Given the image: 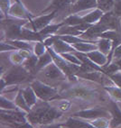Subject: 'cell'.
<instances>
[{
	"label": "cell",
	"mask_w": 121,
	"mask_h": 128,
	"mask_svg": "<svg viewBox=\"0 0 121 128\" xmlns=\"http://www.w3.org/2000/svg\"><path fill=\"white\" fill-rule=\"evenodd\" d=\"M58 99H67V100H77L81 102H95L103 100V96L97 88L89 87L85 84L77 82H71V84L66 85V87L59 92Z\"/></svg>",
	"instance_id": "1"
},
{
	"label": "cell",
	"mask_w": 121,
	"mask_h": 128,
	"mask_svg": "<svg viewBox=\"0 0 121 128\" xmlns=\"http://www.w3.org/2000/svg\"><path fill=\"white\" fill-rule=\"evenodd\" d=\"M33 75L24 68L22 65H13L7 71L1 72V92L4 91L7 86L18 85L19 83L25 82L32 78Z\"/></svg>",
	"instance_id": "2"
},
{
	"label": "cell",
	"mask_w": 121,
	"mask_h": 128,
	"mask_svg": "<svg viewBox=\"0 0 121 128\" xmlns=\"http://www.w3.org/2000/svg\"><path fill=\"white\" fill-rule=\"evenodd\" d=\"M28 20H21L7 16L1 18L2 24V41L5 40H21L22 29L27 24Z\"/></svg>",
	"instance_id": "3"
},
{
	"label": "cell",
	"mask_w": 121,
	"mask_h": 128,
	"mask_svg": "<svg viewBox=\"0 0 121 128\" xmlns=\"http://www.w3.org/2000/svg\"><path fill=\"white\" fill-rule=\"evenodd\" d=\"M30 86L33 88L37 98L40 100L49 102V101L58 99L59 91H58L57 88L52 87L50 85L45 84L38 80H33Z\"/></svg>",
	"instance_id": "4"
},
{
	"label": "cell",
	"mask_w": 121,
	"mask_h": 128,
	"mask_svg": "<svg viewBox=\"0 0 121 128\" xmlns=\"http://www.w3.org/2000/svg\"><path fill=\"white\" fill-rule=\"evenodd\" d=\"M27 113L24 112L22 110H0V117L3 124L7 127L23 124L27 123L28 119L26 116Z\"/></svg>",
	"instance_id": "5"
},
{
	"label": "cell",
	"mask_w": 121,
	"mask_h": 128,
	"mask_svg": "<svg viewBox=\"0 0 121 128\" xmlns=\"http://www.w3.org/2000/svg\"><path fill=\"white\" fill-rule=\"evenodd\" d=\"M50 106L51 105L49 104V102H45V101L42 100L41 102H37L36 105L33 106L31 108V111L26 114L28 121L34 126H43L44 118L48 109L50 108Z\"/></svg>",
	"instance_id": "6"
},
{
	"label": "cell",
	"mask_w": 121,
	"mask_h": 128,
	"mask_svg": "<svg viewBox=\"0 0 121 128\" xmlns=\"http://www.w3.org/2000/svg\"><path fill=\"white\" fill-rule=\"evenodd\" d=\"M72 117H78L87 121H91L98 117H108L110 118V113L108 109L101 108H85V109L79 110L77 112H74L71 114Z\"/></svg>",
	"instance_id": "7"
},
{
	"label": "cell",
	"mask_w": 121,
	"mask_h": 128,
	"mask_svg": "<svg viewBox=\"0 0 121 128\" xmlns=\"http://www.w3.org/2000/svg\"><path fill=\"white\" fill-rule=\"evenodd\" d=\"M57 11H53L45 14H42L39 16H34L31 21L28 22V24L25 25V27L29 26L30 29L34 30L35 32H41L42 30L47 27L48 25L52 24L53 19L57 16Z\"/></svg>",
	"instance_id": "8"
},
{
	"label": "cell",
	"mask_w": 121,
	"mask_h": 128,
	"mask_svg": "<svg viewBox=\"0 0 121 128\" xmlns=\"http://www.w3.org/2000/svg\"><path fill=\"white\" fill-rule=\"evenodd\" d=\"M79 78H83L85 80H89L91 82H95L99 84L103 87H110L114 86V82L109 78V76L105 74L104 72L98 70L90 71V72H83V73L77 74Z\"/></svg>",
	"instance_id": "9"
},
{
	"label": "cell",
	"mask_w": 121,
	"mask_h": 128,
	"mask_svg": "<svg viewBox=\"0 0 121 128\" xmlns=\"http://www.w3.org/2000/svg\"><path fill=\"white\" fill-rule=\"evenodd\" d=\"M8 16L21 20L31 21L34 17V14L25 6L21 0H14L8 12Z\"/></svg>",
	"instance_id": "10"
},
{
	"label": "cell",
	"mask_w": 121,
	"mask_h": 128,
	"mask_svg": "<svg viewBox=\"0 0 121 128\" xmlns=\"http://www.w3.org/2000/svg\"><path fill=\"white\" fill-rule=\"evenodd\" d=\"M98 24H102L107 30L121 32V19L113 13V11L104 13Z\"/></svg>",
	"instance_id": "11"
},
{
	"label": "cell",
	"mask_w": 121,
	"mask_h": 128,
	"mask_svg": "<svg viewBox=\"0 0 121 128\" xmlns=\"http://www.w3.org/2000/svg\"><path fill=\"white\" fill-rule=\"evenodd\" d=\"M97 1L96 0H77L75 3L71 4L70 7L71 14H79L80 12L86 10L96 9Z\"/></svg>",
	"instance_id": "12"
},
{
	"label": "cell",
	"mask_w": 121,
	"mask_h": 128,
	"mask_svg": "<svg viewBox=\"0 0 121 128\" xmlns=\"http://www.w3.org/2000/svg\"><path fill=\"white\" fill-rule=\"evenodd\" d=\"M108 111L110 113V128H117L121 126V109L115 101H109Z\"/></svg>",
	"instance_id": "13"
},
{
	"label": "cell",
	"mask_w": 121,
	"mask_h": 128,
	"mask_svg": "<svg viewBox=\"0 0 121 128\" xmlns=\"http://www.w3.org/2000/svg\"><path fill=\"white\" fill-rule=\"evenodd\" d=\"M42 72H43L45 78H51V80H60V78H67L65 74L62 72V70L60 69L54 62H52L51 64H49L48 66L45 67L42 70Z\"/></svg>",
	"instance_id": "14"
},
{
	"label": "cell",
	"mask_w": 121,
	"mask_h": 128,
	"mask_svg": "<svg viewBox=\"0 0 121 128\" xmlns=\"http://www.w3.org/2000/svg\"><path fill=\"white\" fill-rule=\"evenodd\" d=\"M64 128H95L87 120L78 117H68L63 123H60Z\"/></svg>",
	"instance_id": "15"
},
{
	"label": "cell",
	"mask_w": 121,
	"mask_h": 128,
	"mask_svg": "<svg viewBox=\"0 0 121 128\" xmlns=\"http://www.w3.org/2000/svg\"><path fill=\"white\" fill-rule=\"evenodd\" d=\"M71 0H52L47 6L41 11V14H48L53 11H61L63 10L67 7H71Z\"/></svg>",
	"instance_id": "16"
},
{
	"label": "cell",
	"mask_w": 121,
	"mask_h": 128,
	"mask_svg": "<svg viewBox=\"0 0 121 128\" xmlns=\"http://www.w3.org/2000/svg\"><path fill=\"white\" fill-rule=\"evenodd\" d=\"M45 39V37L43 36L39 32H35L34 30L25 27V26L22 29V35H21L22 41L36 42H44Z\"/></svg>",
	"instance_id": "17"
},
{
	"label": "cell",
	"mask_w": 121,
	"mask_h": 128,
	"mask_svg": "<svg viewBox=\"0 0 121 128\" xmlns=\"http://www.w3.org/2000/svg\"><path fill=\"white\" fill-rule=\"evenodd\" d=\"M72 47L75 49L77 52L80 53H88L93 50H98L97 41L85 42H78V44H72Z\"/></svg>",
	"instance_id": "18"
},
{
	"label": "cell",
	"mask_w": 121,
	"mask_h": 128,
	"mask_svg": "<svg viewBox=\"0 0 121 128\" xmlns=\"http://www.w3.org/2000/svg\"><path fill=\"white\" fill-rule=\"evenodd\" d=\"M83 54L86 55L91 62H93L94 63H96L97 65L100 67H104L107 62V56L103 54L98 50H93V52H90L88 53H83Z\"/></svg>",
	"instance_id": "19"
},
{
	"label": "cell",
	"mask_w": 121,
	"mask_h": 128,
	"mask_svg": "<svg viewBox=\"0 0 121 128\" xmlns=\"http://www.w3.org/2000/svg\"><path fill=\"white\" fill-rule=\"evenodd\" d=\"M103 14H104V12H102L98 8H96V9L92 10L91 12H89V14L81 16V17H82L83 23L89 24H96L97 23L99 22Z\"/></svg>",
	"instance_id": "20"
},
{
	"label": "cell",
	"mask_w": 121,
	"mask_h": 128,
	"mask_svg": "<svg viewBox=\"0 0 121 128\" xmlns=\"http://www.w3.org/2000/svg\"><path fill=\"white\" fill-rule=\"evenodd\" d=\"M21 90H22L24 98H25L27 105L30 106V108H32L33 106L36 105L38 98H37L36 94L34 91V89L31 86H28L25 88H21Z\"/></svg>",
	"instance_id": "21"
},
{
	"label": "cell",
	"mask_w": 121,
	"mask_h": 128,
	"mask_svg": "<svg viewBox=\"0 0 121 128\" xmlns=\"http://www.w3.org/2000/svg\"><path fill=\"white\" fill-rule=\"evenodd\" d=\"M103 89L108 95L111 100L115 101L116 103L121 102V88L114 85V86H110V87H103Z\"/></svg>",
	"instance_id": "22"
},
{
	"label": "cell",
	"mask_w": 121,
	"mask_h": 128,
	"mask_svg": "<svg viewBox=\"0 0 121 128\" xmlns=\"http://www.w3.org/2000/svg\"><path fill=\"white\" fill-rule=\"evenodd\" d=\"M97 45H98V50L106 56H108L111 52L112 42L110 40L107 38H99L97 40Z\"/></svg>",
	"instance_id": "23"
},
{
	"label": "cell",
	"mask_w": 121,
	"mask_h": 128,
	"mask_svg": "<svg viewBox=\"0 0 121 128\" xmlns=\"http://www.w3.org/2000/svg\"><path fill=\"white\" fill-rule=\"evenodd\" d=\"M52 62H53V57H52L51 53L49 52L48 50H47V52H46L44 55L38 57V62H37V65H36L37 72H38V71H42L45 67H47L49 64H51Z\"/></svg>",
	"instance_id": "24"
},
{
	"label": "cell",
	"mask_w": 121,
	"mask_h": 128,
	"mask_svg": "<svg viewBox=\"0 0 121 128\" xmlns=\"http://www.w3.org/2000/svg\"><path fill=\"white\" fill-rule=\"evenodd\" d=\"M15 104L16 105V106L19 108L20 110L24 111L25 113H29L31 111V108L30 106L27 105L26 103V101H25V98L23 96V93H22V90L19 89L17 93H16V96L15 98V100H14Z\"/></svg>",
	"instance_id": "25"
},
{
	"label": "cell",
	"mask_w": 121,
	"mask_h": 128,
	"mask_svg": "<svg viewBox=\"0 0 121 128\" xmlns=\"http://www.w3.org/2000/svg\"><path fill=\"white\" fill-rule=\"evenodd\" d=\"M37 62H38V57L34 53L31 57H29L28 59L25 60L22 66H23L26 70L29 71L32 75H34V74H35L37 72V70H36Z\"/></svg>",
	"instance_id": "26"
},
{
	"label": "cell",
	"mask_w": 121,
	"mask_h": 128,
	"mask_svg": "<svg viewBox=\"0 0 121 128\" xmlns=\"http://www.w3.org/2000/svg\"><path fill=\"white\" fill-rule=\"evenodd\" d=\"M6 41L12 45H14L17 50H34V46L30 44V42L22 41V40H6Z\"/></svg>",
	"instance_id": "27"
},
{
	"label": "cell",
	"mask_w": 121,
	"mask_h": 128,
	"mask_svg": "<svg viewBox=\"0 0 121 128\" xmlns=\"http://www.w3.org/2000/svg\"><path fill=\"white\" fill-rule=\"evenodd\" d=\"M65 25H69V26H75V25H79L80 24L83 23L82 17L79 14H71L67 17L62 20Z\"/></svg>",
	"instance_id": "28"
},
{
	"label": "cell",
	"mask_w": 121,
	"mask_h": 128,
	"mask_svg": "<svg viewBox=\"0 0 121 128\" xmlns=\"http://www.w3.org/2000/svg\"><path fill=\"white\" fill-rule=\"evenodd\" d=\"M0 108L1 110H18L19 108L16 106L14 101H11L4 96L3 94L0 96ZM20 110V109H19Z\"/></svg>",
	"instance_id": "29"
},
{
	"label": "cell",
	"mask_w": 121,
	"mask_h": 128,
	"mask_svg": "<svg viewBox=\"0 0 121 128\" xmlns=\"http://www.w3.org/2000/svg\"><path fill=\"white\" fill-rule=\"evenodd\" d=\"M97 8L100 9L104 13L110 12L114 7V0H96Z\"/></svg>",
	"instance_id": "30"
},
{
	"label": "cell",
	"mask_w": 121,
	"mask_h": 128,
	"mask_svg": "<svg viewBox=\"0 0 121 128\" xmlns=\"http://www.w3.org/2000/svg\"><path fill=\"white\" fill-rule=\"evenodd\" d=\"M89 122L95 128H110V118L108 117H98Z\"/></svg>",
	"instance_id": "31"
},
{
	"label": "cell",
	"mask_w": 121,
	"mask_h": 128,
	"mask_svg": "<svg viewBox=\"0 0 121 128\" xmlns=\"http://www.w3.org/2000/svg\"><path fill=\"white\" fill-rule=\"evenodd\" d=\"M9 60L13 65H16V66H20L23 65V63L25 62V59L23 55L19 52V50H15V52H11L9 55Z\"/></svg>",
	"instance_id": "32"
},
{
	"label": "cell",
	"mask_w": 121,
	"mask_h": 128,
	"mask_svg": "<svg viewBox=\"0 0 121 128\" xmlns=\"http://www.w3.org/2000/svg\"><path fill=\"white\" fill-rule=\"evenodd\" d=\"M57 36L59 37L60 39H62V41H64L65 42H67L69 44H71V45H72L74 44H78V42H90V41H88V40L82 39L80 36H74V35H57Z\"/></svg>",
	"instance_id": "33"
},
{
	"label": "cell",
	"mask_w": 121,
	"mask_h": 128,
	"mask_svg": "<svg viewBox=\"0 0 121 128\" xmlns=\"http://www.w3.org/2000/svg\"><path fill=\"white\" fill-rule=\"evenodd\" d=\"M61 55L66 60H68L69 62H71V63L75 64V65H78V66H81L82 65V62L79 59V57L75 54V52H67Z\"/></svg>",
	"instance_id": "34"
},
{
	"label": "cell",
	"mask_w": 121,
	"mask_h": 128,
	"mask_svg": "<svg viewBox=\"0 0 121 128\" xmlns=\"http://www.w3.org/2000/svg\"><path fill=\"white\" fill-rule=\"evenodd\" d=\"M34 53L37 57H40L47 52V46L44 44V42H36L34 45Z\"/></svg>",
	"instance_id": "35"
},
{
	"label": "cell",
	"mask_w": 121,
	"mask_h": 128,
	"mask_svg": "<svg viewBox=\"0 0 121 128\" xmlns=\"http://www.w3.org/2000/svg\"><path fill=\"white\" fill-rule=\"evenodd\" d=\"M11 0H0V9H1V18H5L8 16L10 7H11Z\"/></svg>",
	"instance_id": "36"
},
{
	"label": "cell",
	"mask_w": 121,
	"mask_h": 128,
	"mask_svg": "<svg viewBox=\"0 0 121 128\" xmlns=\"http://www.w3.org/2000/svg\"><path fill=\"white\" fill-rule=\"evenodd\" d=\"M15 50H17V49H16L14 45L10 44L9 42H7V41H1L0 52L2 53L7 52H15Z\"/></svg>",
	"instance_id": "37"
},
{
	"label": "cell",
	"mask_w": 121,
	"mask_h": 128,
	"mask_svg": "<svg viewBox=\"0 0 121 128\" xmlns=\"http://www.w3.org/2000/svg\"><path fill=\"white\" fill-rule=\"evenodd\" d=\"M71 103L70 100H67V99H65V100H62L61 101L59 104H58L57 106V108L61 111V112L62 113H65L67 112L69 109H70V108H71Z\"/></svg>",
	"instance_id": "38"
},
{
	"label": "cell",
	"mask_w": 121,
	"mask_h": 128,
	"mask_svg": "<svg viewBox=\"0 0 121 128\" xmlns=\"http://www.w3.org/2000/svg\"><path fill=\"white\" fill-rule=\"evenodd\" d=\"M112 11L117 17L121 19V0H114V7Z\"/></svg>",
	"instance_id": "39"
},
{
	"label": "cell",
	"mask_w": 121,
	"mask_h": 128,
	"mask_svg": "<svg viewBox=\"0 0 121 128\" xmlns=\"http://www.w3.org/2000/svg\"><path fill=\"white\" fill-rule=\"evenodd\" d=\"M121 60V44H119L114 50V53H113V58H112V62H115V60Z\"/></svg>",
	"instance_id": "40"
},
{
	"label": "cell",
	"mask_w": 121,
	"mask_h": 128,
	"mask_svg": "<svg viewBox=\"0 0 121 128\" xmlns=\"http://www.w3.org/2000/svg\"><path fill=\"white\" fill-rule=\"evenodd\" d=\"M41 128H64L62 126L61 124H45V126H42Z\"/></svg>",
	"instance_id": "41"
},
{
	"label": "cell",
	"mask_w": 121,
	"mask_h": 128,
	"mask_svg": "<svg viewBox=\"0 0 121 128\" xmlns=\"http://www.w3.org/2000/svg\"><path fill=\"white\" fill-rule=\"evenodd\" d=\"M115 63L116 64V66L118 68L119 71H121V60H115Z\"/></svg>",
	"instance_id": "42"
},
{
	"label": "cell",
	"mask_w": 121,
	"mask_h": 128,
	"mask_svg": "<svg viewBox=\"0 0 121 128\" xmlns=\"http://www.w3.org/2000/svg\"><path fill=\"white\" fill-rule=\"evenodd\" d=\"M76 1H77V0H71V3H72V4H73V3H75Z\"/></svg>",
	"instance_id": "43"
}]
</instances>
